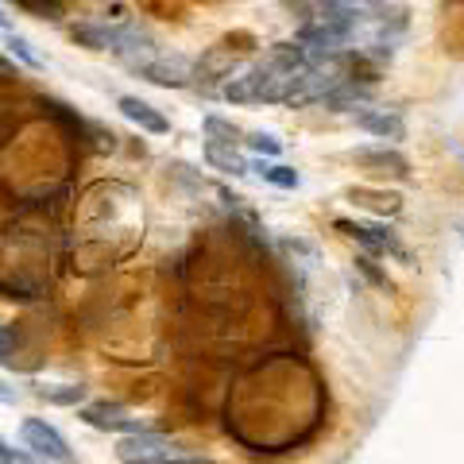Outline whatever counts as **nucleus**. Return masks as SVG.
<instances>
[{"mask_svg": "<svg viewBox=\"0 0 464 464\" xmlns=\"http://www.w3.org/2000/svg\"><path fill=\"white\" fill-rule=\"evenodd\" d=\"M140 78H148L151 85H163V90H182V85H190L194 78V66H190V58H182V54H163V58H151L148 66L140 70Z\"/></svg>", "mask_w": 464, "mask_h": 464, "instance_id": "nucleus-7", "label": "nucleus"}, {"mask_svg": "<svg viewBox=\"0 0 464 464\" xmlns=\"http://www.w3.org/2000/svg\"><path fill=\"white\" fill-rule=\"evenodd\" d=\"M248 170H256L264 182H271V186H279V190H298V182H302V174L295 170V167H283V163H248Z\"/></svg>", "mask_w": 464, "mask_h": 464, "instance_id": "nucleus-14", "label": "nucleus"}, {"mask_svg": "<svg viewBox=\"0 0 464 464\" xmlns=\"http://www.w3.org/2000/svg\"><path fill=\"white\" fill-rule=\"evenodd\" d=\"M0 399H5V402H16V391H8L5 383H0Z\"/></svg>", "mask_w": 464, "mask_h": 464, "instance_id": "nucleus-23", "label": "nucleus"}, {"mask_svg": "<svg viewBox=\"0 0 464 464\" xmlns=\"http://www.w3.org/2000/svg\"><path fill=\"white\" fill-rule=\"evenodd\" d=\"M116 109H121V112H124L132 124H140L143 132H151V136H167V132H170V121H167V116L159 112L155 105H148V101H143V97L124 93L121 101H116Z\"/></svg>", "mask_w": 464, "mask_h": 464, "instance_id": "nucleus-8", "label": "nucleus"}, {"mask_svg": "<svg viewBox=\"0 0 464 464\" xmlns=\"http://www.w3.org/2000/svg\"><path fill=\"white\" fill-rule=\"evenodd\" d=\"M248 148H252L256 155H267V159H275V155L283 151V143L275 140L271 132H252V136H248Z\"/></svg>", "mask_w": 464, "mask_h": 464, "instance_id": "nucleus-17", "label": "nucleus"}, {"mask_svg": "<svg viewBox=\"0 0 464 464\" xmlns=\"http://www.w3.org/2000/svg\"><path fill=\"white\" fill-rule=\"evenodd\" d=\"M232 70H237V54L225 51V47H213L209 54L198 58L194 78H198V82H228Z\"/></svg>", "mask_w": 464, "mask_h": 464, "instance_id": "nucleus-11", "label": "nucleus"}, {"mask_svg": "<svg viewBox=\"0 0 464 464\" xmlns=\"http://www.w3.org/2000/svg\"><path fill=\"white\" fill-rule=\"evenodd\" d=\"M163 464H213V460H201V457H170Z\"/></svg>", "mask_w": 464, "mask_h": 464, "instance_id": "nucleus-22", "label": "nucleus"}, {"mask_svg": "<svg viewBox=\"0 0 464 464\" xmlns=\"http://www.w3.org/2000/svg\"><path fill=\"white\" fill-rule=\"evenodd\" d=\"M201 128H206V140L213 143H228V148H237V143L244 140V132L232 121H225V116H206L201 121Z\"/></svg>", "mask_w": 464, "mask_h": 464, "instance_id": "nucleus-15", "label": "nucleus"}, {"mask_svg": "<svg viewBox=\"0 0 464 464\" xmlns=\"http://www.w3.org/2000/svg\"><path fill=\"white\" fill-rule=\"evenodd\" d=\"M12 353V329L8 325H0V360H5Z\"/></svg>", "mask_w": 464, "mask_h": 464, "instance_id": "nucleus-20", "label": "nucleus"}, {"mask_svg": "<svg viewBox=\"0 0 464 464\" xmlns=\"http://www.w3.org/2000/svg\"><path fill=\"white\" fill-rule=\"evenodd\" d=\"M356 264H360V267H364V271H368V279H375V283H380V286H391V283H387V275H383V271H375L368 256H364V259H356Z\"/></svg>", "mask_w": 464, "mask_h": 464, "instance_id": "nucleus-19", "label": "nucleus"}, {"mask_svg": "<svg viewBox=\"0 0 464 464\" xmlns=\"http://www.w3.org/2000/svg\"><path fill=\"white\" fill-rule=\"evenodd\" d=\"M344 198L353 201V206L372 209V213H380V217H395V213H402V198H399V194H387V190H368V186H348Z\"/></svg>", "mask_w": 464, "mask_h": 464, "instance_id": "nucleus-10", "label": "nucleus"}, {"mask_svg": "<svg viewBox=\"0 0 464 464\" xmlns=\"http://www.w3.org/2000/svg\"><path fill=\"white\" fill-rule=\"evenodd\" d=\"M333 228L344 232L348 240H356L368 256H399L402 264L411 259V256H406V248L399 244L395 228H387V225H360V221H344V217H341V221H333Z\"/></svg>", "mask_w": 464, "mask_h": 464, "instance_id": "nucleus-3", "label": "nucleus"}, {"mask_svg": "<svg viewBox=\"0 0 464 464\" xmlns=\"http://www.w3.org/2000/svg\"><path fill=\"white\" fill-rule=\"evenodd\" d=\"M5 27H8V16H5V12H0V32H5Z\"/></svg>", "mask_w": 464, "mask_h": 464, "instance_id": "nucleus-24", "label": "nucleus"}, {"mask_svg": "<svg viewBox=\"0 0 464 464\" xmlns=\"http://www.w3.org/2000/svg\"><path fill=\"white\" fill-rule=\"evenodd\" d=\"M0 464H20V460H16V449H8L5 438H0Z\"/></svg>", "mask_w": 464, "mask_h": 464, "instance_id": "nucleus-21", "label": "nucleus"}, {"mask_svg": "<svg viewBox=\"0 0 464 464\" xmlns=\"http://www.w3.org/2000/svg\"><path fill=\"white\" fill-rule=\"evenodd\" d=\"M39 399H47L54 406H78L85 399V387L82 383H63V387H43Z\"/></svg>", "mask_w": 464, "mask_h": 464, "instance_id": "nucleus-16", "label": "nucleus"}, {"mask_svg": "<svg viewBox=\"0 0 464 464\" xmlns=\"http://www.w3.org/2000/svg\"><path fill=\"white\" fill-rule=\"evenodd\" d=\"M20 438L24 445L32 449V453L39 460H54V464H74V453H70V445L66 438L58 433L47 418H24V426H20Z\"/></svg>", "mask_w": 464, "mask_h": 464, "instance_id": "nucleus-2", "label": "nucleus"}, {"mask_svg": "<svg viewBox=\"0 0 464 464\" xmlns=\"http://www.w3.org/2000/svg\"><path fill=\"white\" fill-rule=\"evenodd\" d=\"M8 51H12V54H20L27 66H39V54L32 51V43H27L24 35H8Z\"/></svg>", "mask_w": 464, "mask_h": 464, "instance_id": "nucleus-18", "label": "nucleus"}, {"mask_svg": "<svg viewBox=\"0 0 464 464\" xmlns=\"http://www.w3.org/2000/svg\"><path fill=\"white\" fill-rule=\"evenodd\" d=\"M174 453H179V441L163 438V433H151V430L128 433L124 441H116V460L121 464H163Z\"/></svg>", "mask_w": 464, "mask_h": 464, "instance_id": "nucleus-1", "label": "nucleus"}, {"mask_svg": "<svg viewBox=\"0 0 464 464\" xmlns=\"http://www.w3.org/2000/svg\"><path fill=\"white\" fill-rule=\"evenodd\" d=\"M283 5H306V0H283Z\"/></svg>", "mask_w": 464, "mask_h": 464, "instance_id": "nucleus-25", "label": "nucleus"}, {"mask_svg": "<svg viewBox=\"0 0 464 464\" xmlns=\"http://www.w3.org/2000/svg\"><path fill=\"white\" fill-rule=\"evenodd\" d=\"M82 422L85 426H93V430H105V433H140V430H148L140 422V418H132L124 411V406H116V402H93V406H82Z\"/></svg>", "mask_w": 464, "mask_h": 464, "instance_id": "nucleus-6", "label": "nucleus"}, {"mask_svg": "<svg viewBox=\"0 0 464 464\" xmlns=\"http://www.w3.org/2000/svg\"><path fill=\"white\" fill-rule=\"evenodd\" d=\"M348 159H353L356 167H364L368 174H375V179H411V163H406V155L387 148V143H380V148H356L348 151Z\"/></svg>", "mask_w": 464, "mask_h": 464, "instance_id": "nucleus-5", "label": "nucleus"}, {"mask_svg": "<svg viewBox=\"0 0 464 464\" xmlns=\"http://www.w3.org/2000/svg\"><path fill=\"white\" fill-rule=\"evenodd\" d=\"M368 101H372V85H356V78H348V82H341L333 93H325L322 105L333 109V112H348V109L368 105Z\"/></svg>", "mask_w": 464, "mask_h": 464, "instance_id": "nucleus-12", "label": "nucleus"}, {"mask_svg": "<svg viewBox=\"0 0 464 464\" xmlns=\"http://www.w3.org/2000/svg\"><path fill=\"white\" fill-rule=\"evenodd\" d=\"M206 163L221 174H232V179H240V174H248V159H244L237 148H228V143H213L206 140Z\"/></svg>", "mask_w": 464, "mask_h": 464, "instance_id": "nucleus-13", "label": "nucleus"}, {"mask_svg": "<svg viewBox=\"0 0 464 464\" xmlns=\"http://www.w3.org/2000/svg\"><path fill=\"white\" fill-rule=\"evenodd\" d=\"M356 128H364V132L380 136V140H391V143L406 140V121H402L399 112H387V109H368V112H356Z\"/></svg>", "mask_w": 464, "mask_h": 464, "instance_id": "nucleus-9", "label": "nucleus"}, {"mask_svg": "<svg viewBox=\"0 0 464 464\" xmlns=\"http://www.w3.org/2000/svg\"><path fill=\"white\" fill-rule=\"evenodd\" d=\"M109 51L121 58L124 66H132V70H143V66L151 63V58H159V54H155V39L143 32V27H136V24L116 27V32H112V43H109Z\"/></svg>", "mask_w": 464, "mask_h": 464, "instance_id": "nucleus-4", "label": "nucleus"}]
</instances>
